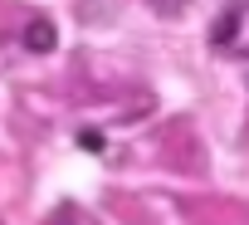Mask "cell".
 <instances>
[{
	"instance_id": "obj_1",
	"label": "cell",
	"mask_w": 249,
	"mask_h": 225,
	"mask_svg": "<svg viewBox=\"0 0 249 225\" xmlns=\"http://www.w3.org/2000/svg\"><path fill=\"white\" fill-rule=\"evenodd\" d=\"M25 44H30L35 54L54 49V25H49V20H30V25H25Z\"/></svg>"
},
{
	"instance_id": "obj_2",
	"label": "cell",
	"mask_w": 249,
	"mask_h": 225,
	"mask_svg": "<svg viewBox=\"0 0 249 225\" xmlns=\"http://www.w3.org/2000/svg\"><path fill=\"white\" fill-rule=\"evenodd\" d=\"M239 15H244V0H239V5H230V20H225V25H215V44H230V39H234Z\"/></svg>"
},
{
	"instance_id": "obj_3",
	"label": "cell",
	"mask_w": 249,
	"mask_h": 225,
	"mask_svg": "<svg viewBox=\"0 0 249 225\" xmlns=\"http://www.w3.org/2000/svg\"><path fill=\"white\" fill-rule=\"evenodd\" d=\"M157 10H161V15H181V10H186V0H161Z\"/></svg>"
}]
</instances>
